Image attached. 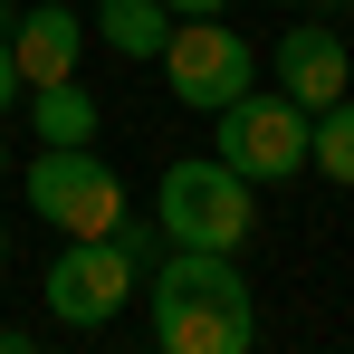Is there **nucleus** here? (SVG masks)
<instances>
[{
    "label": "nucleus",
    "mask_w": 354,
    "mask_h": 354,
    "mask_svg": "<svg viewBox=\"0 0 354 354\" xmlns=\"http://www.w3.org/2000/svg\"><path fill=\"white\" fill-rule=\"evenodd\" d=\"M144 297H153L163 354H249V335H259V297H249L230 249H163Z\"/></svg>",
    "instance_id": "obj_1"
},
{
    "label": "nucleus",
    "mask_w": 354,
    "mask_h": 354,
    "mask_svg": "<svg viewBox=\"0 0 354 354\" xmlns=\"http://www.w3.org/2000/svg\"><path fill=\"white\" fill-rule=\"evenodd\" d=\"M153 230L173 249H239L259 230V182H239L221 153H182L153 182Z\"/></svg>",
    "instance_id": "obj_2"
},
{
    "label": "nucleus",
    "mask_w": 354,
    "mask_h": 354,
    "mask_svg": "<svg viewBox=\"0 0 354 354\" xmlns=\"http://www.w3.org/2000/svg\"><path fill=\"white\" fill-rule=\"evenodd\" d=\"M19 182H29V211L58 239H106L124 221V182H115V163L96 144H39Z\"/></svg>",
    "instance_id": "obj_3"
},
{
    "label": "nucleus",
    "mask_w": 354,
    "mask_h": 354,
    "mask_svg": "<svg viewBox=\"0 0 354 354\" xmlns=\"http://www.w3.org/2000/svg\"><path fill=\"white\" fill-rule=\"evenodd\" d=\"M153 67H163L173 106H192V115H221L230 96L259 86V48L239 39L230 19H173V39L153 48Z\"/></svg>",
    "instance_id": "obj_4"
},
{
    "label": "nucleus",
    "mask_w": 354,
    "mask_h": 354,
    "mask_svg": "<svg viewBox=\"0 0 354 354\" xmlns=\"http://www.w3.org/2000/svg\"><path fill=\"white\" fill-rule=\"evenodd\" d=\"M211 153H221L239 182H288V173H306V106L278 96V86H249V96L221 106V144H211Z\"/></svg>",
    "instance_id": "obj_5"
},
{
    "label": "nucleus",
    "mask_w": 354,
    "mask_h": 354,
    "mask_svg": "<svg viewBox=\"0 0 354 354\" xmlns=\"http://www.w3.org/2000/svg\"><path fill=\"white\" fill-rule=\"evenodd\" d=\"M134 288H144V268L115 249V230H106V239H67L58 259H48V316H58V326H77V335L115 326Z\"/></svg>",
    "instance_id": "obj_6"
},
{
    "label": "nucleus",
    "mask_w": 354,
    "mask_h": 354,
    "mask_svg": "<svg viewBox=\"0 0 354 354\" xmlns=\"http://www.w3.org/2000/svg\"><path fill=\"white\" fill-rule=\"evenodd\" d=\"M345 86H354V48L326 19H297L288 39H278V96H297V106L316 115V106H335Z\"/></svg>",
    "instance_id": "obj_7"
},
{
    "label": "nucleus",
    "mask_w": 354,
    "mask_h": 354,
    "mask_svg": "<svg viewBox=\"0 0 354 354\" xmlns=\"http://www.w3.org/2000/svg\"><path fill=\"white\" fill-rule=\"evenodd\" d=\"M10 58H19V86L77 77V58H86V19H77L67 0H39V10H19V29H10Z\"/></svg>",
    "instance_id": "obj_8"
},
{
    "label": "nucleus",
    "mask_w": 354,
    "mask_h": 354,
    "mask_svg": "<svg viewBox=\"0 0 354 354\" xmlns=\"http://www.w3.org/2000/svg\"><path fill=\"white\" fill-rule=\"evenodd\" d=\"M29 134H39V144H96V96H86L77 77L29 86Z\"/></svg>",
    "instance_id": "obj_9"
},
{
    "label": "nucleus",
    "mask_w": 354,
    "mask_h": 354,
    "mask_svg": "<svg viewBox=\"0 0 354 354\" xmlns=\"http://www.w3.org/2000/svg\"><path fill=\"white\" fill-rule=\"evenodd\" d=\"M115 58H153L163 39H173V10L163 0H96V19H86Z\"/></svg>",
    "instance_id": "obj_10"
},
{
    "label": "nucleus",
    "mask_w": 354,
    "mask_h": 354,
    "mask_svg": "<svg viewBox=\"0 0 354 354\" xmlns=\"http://www.w3.org/2000/svg\"><path fill=\"white\" fill-rule=\"evenodd\" d=\"M306 163H316L326 182H345V192H354V86L335 96V106L306 115Z\"/></svg>",
    "instance_id": "obj_11"
},
{
    "label": "nucleus",
    "mask_w": 354,
    "mask_h": 354,
    "mask_svg": "<svg viewBox=\"0 0 354 354\" xmlns=\"http://www.w3.org/2000/svg\"><path fill=\"white\" fill-rule=\"evenodd\" d=\"M115 249H124V259H134V268H153V259H163L173 239L153 230V221H115Z\"/></svg>",
    "instance_id": "obj_12"
},
{
    "label": "nucleus",
    "mask_w": 354,
    "mask_h": 354,
    "mask_svg": "<svg viewBox=\"0 0 354 354\" xmlns=\"http://www.w3.org/2000/svg\"><path fill=\"white\" fill-rule=\"evenodd\" d=\"M163 10H173V19H221L230 0H163Z\"/></svg>",
    "instance_id": "obj_13"
},
{
    "label": "nucleus",
    "mask_w": 354,
    "mask_h": 354,
    "mask_svg": "<svg viewBox=\"0 0 354 354\" xmlns=\"http://www.w3.org/2000/svg\"><path fill=\"white\" fill-rule=\"evenodd\" d=\"M10 96H19V58H10V39H0V115H10Z\"/></svg>",
    "instance_id": "obj_14"
},
{
    "label": "nucleus",
    "mask_w": 354,
    "mask_h": 354,
    "mask_svg": "<svg viewBox=\"0 0 354 354\" xmlns=\"http://www.w3.org/2000/svg\"><path fill=\"white\" fill-rule=\"evenodd\" d=\"M10 29H19V10H10V0H0V39H10Z\"/></svg>",
    "instance_id": "obj_15"
},
{
    "label": "nucleus",
    "mask_w": 354,
    "mask_h": 354,
    "mask_svg": "<svg viewBox=\"0 0 354 354\" xmlns=\"http://www.w3.org/2000/svg\"><path fill=\"white\" fill-rule=\"evenodd\" d=\"M268 10H278V0H268ZM288 10H316V0H288Z\"/></svg>",
    "instance_id": "obj_16"
},
{
    "label": "nucleus",
    "mask_w": 354,
    "mask_h": 354,
    "mask_svg": "<svg viewBox=\"0 0 354 354\" xmlns=\"http://www.w3.org/2000/svg\"><path fill=\"white\" fill-rule=\"evenodd\" d=\"M0 173H10V144H0Z\"/></svg>",
    "instance_id": "obj_17"
},
{
    "label": "nucleus",
    "mask_w": 354,
    "mask_h": 354,
    "mask_svg": "<svg viewBox=\"0 0 354 354\" xmlns=\"http://www.w3.org/2000/svg\"><path fill=\"white\" fill-rule=\"evenodd\" d=\"M0 259H10V230H0Z\"/></svg>",
    "instance_id": "obj_18"
},
{
    "label": "nucleus",
    "mask_w": 354,
    "mask_h": 354,
    "mask_svg": "<svg viewBox=\"0 0 354 354\" xmlns=\"http://www.w3.org/2000/svg\"><path fill=\"white\" fill-rule=\"evenodd\" d=\"M345 10H354V0H345Z\"/></svg>",
    "instance_id": "obj_19"
}]
</instances>
